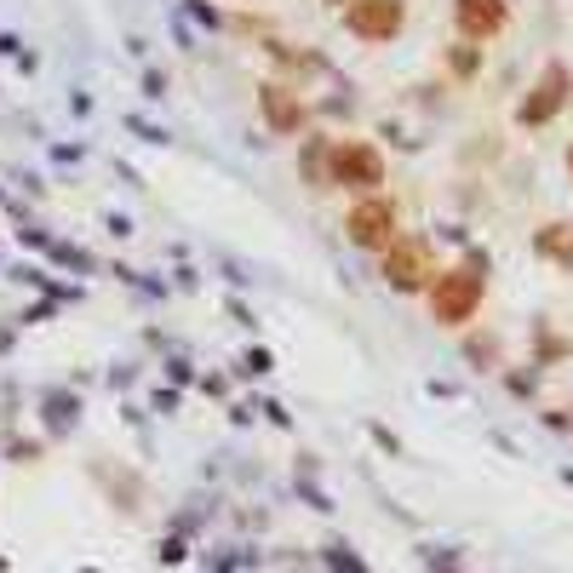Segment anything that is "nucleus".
<instances>
[{
    "instance_id": "f257e3e1",
    "label": "nucleus",
    "mask_w": 573,
    "mask_h": 573,
    "mask_svg": "<svg viewBox=\"0 0 573 573\" xmlns=\"http://www.w3.org/2000/svg\"><path fill=\"white\" fill-rule=\"evenodd\" d=\"M482 305V264H465V270H447V276L431 282V310L436 321H470V310Z\"/></svg>"
},
{
    "instance_id": "f03ea898",
    "label": "nucleus",
    "mask_w": 573,
    "mask_h": 573,
    "mask_svg": "<svg viewBox=\"0 0 573 573\" xmlns=\"http://www.w3.org/2000/svg\"><path fill=\"white\" fill-rule=\"evenodd\" d=\"M402 23H408L402 0H351L344 7V30L362 41H390V35H402Z\"/></svg>"
},
{
    "instance_id": "7ed1b4c3",
    "label": "nucleus",
    "mask_w": 573,
    "mask_h": 573,
    "mask_svg": "<svg viewBox=\"0 0 573 573\" xmlns=\"http://www.w3.org/2000/svg\"><path fill=\"white\" fill-rule=\"evenodd\" d=\"M568 87H573V75L562 69V64H545L539 69V81H534V92L522 98V110H516V121L522 127H545L562 104H568Z\"/></svg>"
},
{
    "instance_id": "20e7f679",
    "label": "nucleus",
    "mask_w": 573,
    "mask_h": 573,
    "mask_svg": "<svg viewBox=\"0 0 573 573\" xmlns=\"http://www.w3.org/2000/svg\"><path fill=\"white\" fill-rule=\"evenodd\" d=\"M385 282H390V287H402V293L436 282V259H431V247H425V241H396L390 253H385Z\"/></svg>"
},
{
    "instance_id": "39448f33",
    "label": "nucleus",
    "mask_w": 573,
    "mask_h": 573,
    "mask_svg": "<svg viewBox=\"0 0 573 573\" xmlns=\"http://www.w3.org/2000/svg\"><path fill=\"white\" fill-rule=\"evenodd\" d=\"M333 184L379 190V184H385V156H379L373 144H339V149H333Z\"/></svg>"
},
{
    "instance_id": "423d86ee",
    "label": "nucleus",
    "mask_w": 573,
    "mask_h": 573,
    "mask_svg": "<svg viewBox=\"0 0 573 573\" xmlns=\"http://www.w3.org/2000/svg\"><path fill=\"white\" fill-rule=\"evenodd\" d=\"M344 230H351V241L356 247H396V207L390 202H362V207H351V224H344Z\"/></svg>"
},
{
    "instance_id": "0eeeda50",
    "label": "nucleus",
    "mask_w": 573,
    "mask_h": 573,
    "mask_svg": "<svg viewBox=\"0 0 573 573\" xmlns=\"http://www.w3.org/2000/svg\"><path fill=\"white\" fill-rule=\"evenodd\" d=\"M505 0H459L454 7V18H459V30L470 35V41H488V35H500L505 30Z\"/></svg>"
},
{
    "instance_id": "6e6552de",
    "label": "nucleus",
    "mask_w": 573,
    "mask_h": 573,
    "mask_svg": "<svg viewBox=\"0 0 573 573\" xmlns=\"http://www.w3.org/2000/svg\"><path fill=\"white\" fill-rule=\"evenodd\" d=\"M259 104H264V121L276 133H298V127H305V104H298L287 87H259Z\"/></svg>"
},
{
    "instance_id": "1a4fd4ad",
    "label": "nucleus",
    "mask_w": 573,
    "mask_h": 573,
    "mask_svg": "<svg viewBox=\"0 0 573 573\" xmlns=\"http://www.w3.org/2000/svg\"><path fill=\"white\" fill-rule=\"evenodd\" d=\"M568 167H573V144H568Z\"/></svg>"
}]
</instances>
